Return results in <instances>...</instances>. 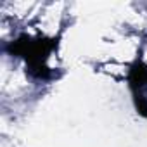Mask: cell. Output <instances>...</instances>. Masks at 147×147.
I'll return each mask as SVG.
<instances>
[{
  "instance_id": "1",
  "label": "cell",
  "mask_w": 147,
  "mask_h": 147,
  "mask_svg": "<svg viewBox=\"0 0 147 147\" xmlns=\"http://www.w3.org/2000/svg\"><path fill=\"white\" fill-rule=\"evenodd\" d=\"M59 38H49V36H31V35H21L16 40L9 42L5 50L19 57L26 62V71L36 80H50L54 78V71L47 66V61L54 50H57Z\"/></svg>"
},
{
  "instance_id": "2",
  "label": "cell",
  "mask_w": 147,
  "mask_h": 147,
  "mask_svg": "<svg viewBox=\"0 0 147 147\" xmlns=\"http://www.w3.org/2000/svg\"><path fill=\"white\" fill-rule=\"evenodd\" d=\"M128 88L135 111L147 119V64L137 57L128 67Z\"/></svg>"
}]
</instances>
